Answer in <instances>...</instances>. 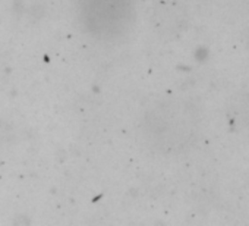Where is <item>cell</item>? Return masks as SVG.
I'll use <instances>...</instances> for the list:
<instances>
[{
  "mask_svg": "<svg viewBox=\"0 0 249 226\" xmlns=\"http://www.w3.org/2000/svg\"><path fill=\"white\" fill-rule=\"evenodd\" d=\"M78 24L100 43H119L135 24L134 0H75Z\"/></svg>",
  "mask_w": 249,
  "mask_h": 226,
  "instance_id": "cell-1",
  "label": "cell"
}]
</instances>
